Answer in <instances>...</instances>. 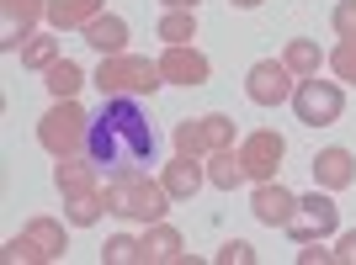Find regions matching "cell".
I'll return each instance as SVG.
<instances>
[{
    "instance_id": "6da1fadb",
    "label": "cell",
    "mask_w": 356,
    "mask_h": 265,
    "mask_svg": "<svg viewBox=\"0 0 356 265\" xmlns=\"http://www.w3.org/2000/svg\"><path fill=\"white\" fill-rule=\"evenodd\" d=\"M154 148H160V138H154V122L144 106L134 96H102V112L90 117V138H86L90 160L112 176V170L154 164Z\"/></svg>"
},
{
    "instance_id": "7a4b0ae2",
    "label": "cell",
    "mask_w": 356,
    "mask_h": 265,
    "mask_svg": "<svg viewBox=\"0 0 356 265\" xmlns=\"http://www.w3.org/2000/svg\"><path fill=\"white\" fill-rule=\"evenodd\" d=\"M102 196H106V212H118V218H128V223H160L165 212H170V202H176V196L165 191V180H154L144 164L112 170Z\"/></svg>"
},
{
    "instance_id": "3957f363",
    "label": "cell",
    "mask_w": 356,
    "mask_h": 265,
    "mask_svg": "<svg viewBox=\"0 0 356 265\" xmlns=\"http://www.w3.org/2000/svg\"><path fill=\"white\" fill-rule=\"evenodd\" d=\"M90 85L102 96H154L165 85L160 59H144V53H106L102 69L90 74Z\"/></svg>"
},
{
    "instance_id": "277c9868",
    "label": "cell",
    "mask_w": 356,
    "mask_h": 265,
    "mask_svg": "<svg viewBox=\"0 0 356 265\" xmlns=\"http://www.w3.org/2000/svg\"><path fill=\"white\" fill-rule=\"evenodd\" d=\"M86 138H90V112L74 101V96H59V101L43 112V122H38V144H43L54 160L86 154Z\"/></svg>"
},
{
    "instance_id": "5b68a950",
    "label": "cell",
    "mask_w": 356,
    "mask_h": 265,
    "mask_svg": "<svg viewBox=\"0 0 356 265\" xmlns=\"http://www.w3.org/2000/svg\"><path fill=\"white\" fill-rule=\"evenodd\" d=\"M293 112H298L303 128H330V122H341V112H346V85L341 80L309 74V80H298V90H293Z\"/></svg>"
},
{
    "instance_id": "8992f818",
    "label": "cell",
    "mask_w": 356,
    "mask_h": 265,
    "mask_svg": "<svg viewBox=\"0 0 356 265\" xmlns=\"http://www.w3.org/2000/svg\"><path fill=\"white\" fill-rule=\"evenodd\" d=\"M239 160H245V176L250 180H277V170L287 160V138L277 128H255L239 138Z\"/></svg>"
},
{
    "instance_id": "52a82bcc",
    "label": "cell",
    "mask_w": 356,
    "mask_h": 265,
    "mask_svg": "<svg viewBox=\"0 0 356 265\" xmlns=\"http://www.w3.org/2000/svg\"><path fill=\"white\" fill-rule=\"evenodd\" d=\"M293 90H298V74L287 69L282 59H261L245 74V96H250L255 106H282V101H293Z\"/></svg>"
},
{
    "instance_id": "ba28073f",
    "label": "cell",
    "mask_w": 356,
    "mask_h": 265,
    "mask_svg": "<svg viewBox=\"0 0 356 265\" xmlns=\"http://www.w3.org/2000/svg\"><path fill=\"white\" fill-rule=\"evenodd\" d=\"M0 16H6L0 48H6V53H22L27 37L38 32V22H48V0H0Z\"/></svg>"
},
{
    "instance_id": "9c48e42d",
    "label": "cell",
    "mask_w": 356,
    "mask_h": 265,
    "mask_svg": "<svg viewBox=\"0 0 356 265\" xmlns=\"http://www.w3.org/2000/svg\"><path fill=\"white\" fill-rule=\"evenodd\" d=\"M160 74H165V85L197 90V85H208L213 64H208V53H197L192 43H176V48H165V53H160Z\"/></svg>"
},
{
    "instance_id": "30bf717a",
    "label": "cell",
    "mask_w": 356,
    "mask_h": 265,
    "mask_svg": "<svg viewBox=\"0 0 356 265\" xmlns=\"http://www.w3.org/2000/svg\"><path fill=\"white\" fill-rule=\"evenodd\" d=\"M250 212L266 228H287V223L298 218V196L287 191L282 180H255V191H250Z\"/></svg>"
},
{
    "instance_id": "8fae6325",
    "label": "cell",
    "mask_w": 356,
    "mask_h": 265,
    "mask_svg": "<svg viewBox=\"0 0 356 265\" xmlns=\"http://www.w3.org/2000/svg\"><path fill=\"white\" fill-rule=\"evenodd\" d=\"M165 191L176 196V202H192L202 186H208V160H192V154H176V160L165 164Z\"/></svg>"
},
{
    "instance_id": "7c38bea8",
    "label": "cell",
    "mask_w": 356,
    "mask_h": 265,
    "mask_svg": "<svg viewBox=\"0 0 356 265\" xmlns=\"http://www.w3.org/2000/svg\"><path fill=\"white\" fill-rule=\"evenodd\" d=\"M96 170H102V164L90 160V154H70V160H59V164H54V186H59V196L102 191V186H96Z\"/></svg>"
},
{
    "instance_id": "4fadbf2b",
    "label": "cell",
    "mask_w": 356,
    "mask_h": 265,
    "mask_svg": "<svg viewBox=\"0 0 356 265\" xmlns=\"http://www.w3.org/2000/svg\"><path fill=\"white\" fill-rule=\"evenodd\" d=\"M314 186H325V191H346L356 180V160H351V148H319L314 154Z\"/></svg>"
},
{
    "instance_id": "5bb4252c",
    "label": "cell",
    "mask_w": 356,
    "mask_h": 265,
    "mask_svg": "<svg viewBox=\"0 0 356 265\" xmlns=\"http://www.w3.org/2000/svg\"><path fill=\"white\" fill-rule=\"evenodd\" d=\"M80 37H86L102 59H106V53H128V22H122L118 11H102L96 22H86V32H80Z\"/></svg>"
},
{
    "instance_id": "9a60e30c",
    "label": "cell",
    "mask_w": 356,
    "mask_h": 265,
    "mask_svg": "<svg viewBox=\"0 0 356 265\" xmlns=\"http://www.w3.org/2000/svg\"><path fill=\"white\" fill-rule=\"evenodd\" d=\"M106 6L102 0H48V27L54 32H86V22H96Z\"/></svg>"
},
{
    "instance_id": "2e32d148",
    "label": "cell",
    "mask_w": 356,
    "mask_h": 265,
    "mask_svg": "<svg viewBox=\"0 0 356 265\" xmlns=\"http://www.w3.org/2000/svg\"><path fill=\"white\" fill-rule=\"evenodd\" d=\"M298 218L314 223V228H319V239H330L335 228H341V207H335V196H330L325 186H314L309 196H298Z\"/></svg>"
},
{
    "instance_id": "e0dca14e",
    "label": "cell",
    "mask_w": 356,
    "mask_h": 265,
    "mask_svg": "<svg viewBox=\"0 0 356 265\" xmlns=\"http://www.w3.org/2000/svg\"><path fill=\"white\" fill-rule=\"evenodd\" d=\"M181 234L170 228V223H144V265H176L181 260Z\"/></svg>"
},
{
    "instance_id": "ac0fdd59",
    "label": "cell",
    "mask_w": 356,
    "mask_h": 265,
    "mask_svg": "<svg viewBox=\"0 0 356 265\" xmlns=\"http://www.w3.org/2000/svg\"><path fill=\"white\" fill-rule=\"evenodd\" d=\"M245 160H239V148H218V154H208V186H218V191H234V186H245Z\"/></svg>"
},
{
    "instance_id": "d6986e66",
    "label": "cell",
    "mask_w": 356,
    "mask_h": 265,
    "mask_svg": "<svg viewBox=\"0 0 356 265\" xmlns=\"http://www.w3.org/2000/svg\"><path fill=\"white\" fill-rule=\"evenodd\" d=\"M22 234H27L32 244H38V250L48 255V260H59V255L70 250V234H64V223H59V218H32L27 228H22Z\"/></svg>"
},
{
    "instance_id": "ffe728a7",
    "label": "cell",
    "mask_w": 356,
    "mask_h": 265,
    "mask_svg": "<svg viewBox=\"0 0 356 265\" xmlns=\"http://www.w3.org/2000/svg\"><path fill=\"white\" fill-rule=\"evenodd\" d=\"M282 64L298 74V80H309V74H319L325 53H319V43H314V37H293V43L282 48Z\"/></svg>"
},
{
    "instance_id": "44dd1931",
    "label": "cell",
    "mask_w": 356,
    "mask_h": 265,
    "mask_svg": "<svg viewBox=\"0 0 356 265\" xmlns=\"http://www.w3.org/2000/svg\"><path fill=\"white\" fill-rule=\"evenodd\" d=\"M102 212H106V196L102 191L64 196V223H70V228H90V223H102Z\"/></svg>"
},
{
    "instance_id": "7402d4cb",
    "label": "cell",
    "mask_w": 356,
    "mask_h": 265,
    "mask_svg": "<svg viewBox=\"0 0 356 265\" xmlns=\"http://www.w3.org/2000/svg\"><path fill=\"white\" fill-rule=\"evenodd\" d=\"M43 74H48V90H54V101H59V96H80V85H86V69H80L74 59L48 64Z\"/></svg>"
},
{
    "instance_id": "603a6c76",
    "label": "cell",
    "mask_w": 356,
    "mask_h": 265,
    "mask_svg": "<svg viewBox=\"0 0 356 265\" xmlns=\"http://www.w3.org/2000/svg\"><path fill=\"white\" fill-rule=\"evenodd\" d=\"M64 53H59V37L54 32H32L27 37V48H22V64L27 69H48V64H59Z\"/></svg>"
},
{
    "instance_id": "cb8c5ba5",
    "label": "cell",
    "mask_w": 356,
    "mask_h": 265,
    "mask_svg": "<svg viewBox=\"0 0 356 265\" xmlns=\"http://www.w3.org/2000/svg\"><path fill=\"white\" fill-rule=\"evenodd\" d=\"M165 37V48H176V43H192L197 37V11H165L160 16V27H154Z\"/></svg>"
},
{
    "instance_id": "d4e9b609",
    "label": "cell",
    "mask_w": 356,
    "mask_h": 265,
    "mask_svg": "<svg viewBox=\"0 0 356 265\" xmlns=\"http://www.w3.org/2000/svg\"><path fill=\"white\" fill-rule=\"evenodd\" d=\"M102 265H144V239H134V234H118V239H106Z\"/></svg>"
},
{
    "instance_id": "484cf974",
    "label": "cell",
    "mask_w": 356,
    "mask_h": 265,
    "mask_svg": "<svg viewBox=\"0 0 356 265\" xmlns=\"http://www.w3.org/2000/svg\"><path fill=\"white\" fill-rule=\"evenodd\" d=\"M176 154L208 160V138H202V117H186V122H176Z\"/></svg>"
},
{
    "instance_id": "4316f807",
    "label": "cell",
    "mask_w": 356,
    "mask_h": 265,
    "mask_svg": "<svg viewBox=\"0 0 356 265\" xmlns=\"http://www.w3.org/2000/svg\"><path fill=\"white\" fill-rule=\"evenodd\" d=\"M202 138H208V154H218V148H234V117L208 112V117H202Z\"/></svg>"
},
{
    "instance_id": "83f0119b",
    "label": "cell",
    "mask_w": 356,
    "mask_h": 265,
    "mask_svg": "<svg viewBox=\"0 0 356 265\" xmlns=\"http://www.w3.org/2000/svg\"><path fill=\"white\" fill-rule=\"evenodd\" d=\"M330 69L341 85H356V37H341V43L330 48Z\"/></svg>"
},
{
    "instance_id": "f1b7e54d",
    "label": "cell",
    "mask_w": 356,
    "mask_h": 265,
    "mask_svg": "<svg viewBox=\"0 0 356 265\" xmlns=\"http://www.w3.org/2000/svg\"><path fill=\"white\" fill-rule=\"evenodd\" d=\"M0 255H6V260H11V265H16V260H27V265H38V260H48V255H43V250H38V244H32V239H27V234H16V239H11V244H6V250H0Z\"/></svg>"
},
{
    "instance_id": "f546056e",
    "label": "cell",
    "mask_w": 356,
    "mask_h": 265,
    "mask_svg": "<svg viewBox=\"0 0 356 265\" xmlns=\"http://www.w3.org/2000/svg\"><path fill=\"white\" fill-rule=\"evenodd\" d=\"M330 27H335V37H356V0H341L330 11Z\"/></svg>"
},
{
    "instance_id": "4dcf8cb0",
    "label": "cell",
    "mask_w": 356,
    "mask_h": 265,
    "mask_svg": "<svg viewBox=\"0 0 356 265\" xmlns=\"http://www.w3.org/2000/svg\"><path fill=\"white\" fill-rule=\"evenodd\" d=\"M218 265H255V250L245 244V239H229L218 250Z\"/></svg>"
},
{
    "instance_id": "1f68e13d",
    "label": "cell",
    "mask_w": 356,
    "mask_h": 265,
    "mask_svg": "<svg viewBox=\"0 0 356 265\" xmlns=\"http://www.w3.org/2000/svg\"><path fill=\"white\" fill-rule=\"evenodd\" d=\"M335 260H341V250H325L319 239H314V244H303V250H298V265H335Z\"/></svg>"
},
{
    "instance_id": "d6a6232c",
    "label": "cell",
    "mask_w": 356,
    "mask_h": 265,
    "mask_svg": "<svg viewBox=\"0 0 356 265\" xmlns=\"http://www.w3.org/2000/svg\"><path fill=\"white\" fill-rule=\"evenodd\" d=\"M341 260L356 265V228H351V234H341Z\"/></svg>"
},
{
    "instance_id": "836d02e7",
    "label": "cell",
    "mask_w": 356,
    "mask_h": 265,
    "mask_svg": "<svg viewBox=\"0 0 356 265\" xmlns=\"http://www.w3.org/2000/svg\"><path fill=\"white\" fill-rule=\"evenodd\" d=\"M165 11H197V0H160Z\"/></svg>"
},
{
    "instance_id": "e575fe53",
    "label": "cell",
    "mask_w": 356,
    "mask_h": 265,
    "mask_svg": "<svg viewBox=\"0 0 356 265\" xmlns=\"http://www.w3.org/2000/svg\"><path fill=\"white\" fill-rule=\"evenodd\" d=\"M229 6H239V11H255V6H261V0H229Z\"/></svg>"
}]
</instances>
